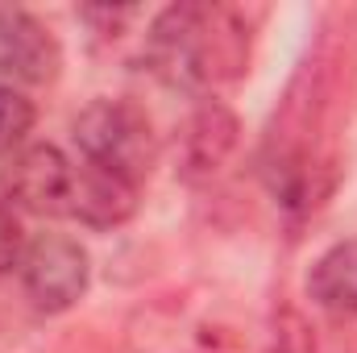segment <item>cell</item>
I'll return each instance as SVG.
<instances>
[{"label":"cell","mask_w":357,"mask_h":353,"mask_svg":"<svg viewBox=\"0 0 357 353\" xmlns=\"http://www.w3.org/2000/svg\"><path fill=\"white\" fill-rule=\"evenodd\" d=\"M142 54L162 84L183 91H212L245 75L250 25L229 4L183 0L154 17Z\"/></svg>","instance_id":"cell-1"},{"label":"cell","mask_w":357,"mask_h":353,"mask_svg":"<svg viewBox=\"0 0 357 353\" xmlns=\"http://www.w3.org/2000/svg\"><path fill=\"white\" fill-rule=\"evenodd\" d=\"M328 96H333V59L320 46L291 80L266 142L270 187L278 204L291 212H312L328 191L320 183V171H333V154L324 150V125L333 104Z\"/></svg>","instance_id":"cell-2"},{"label":"cell","mask_w":357,"mask_h":353,"mask_svg":"<svg viewBox=\"0 0 357 353\" xmlns=\"http://www.w3.org/2000/svg\"><path fill=\"white\" fill-rule=\"evenodd\" d=\"M88 250L63 233H38L21 254V287L33 299V308L46 316L75 308L88 291Z\"/></svg>","instance_id":"cell-4"},{"label":"cell","mask_w":357,"mask_h":353,"mask_svg":"<svg viewBox=\"0 0 357 353\" xmlns=\"http://www.w3.org/2000/svg\"><path fill=\"white\" fill-rule=\"evenodd\" d=\"M75 142H79V154L88 163L116 171L137 187L150 175L154 154H158L154 125H150L146 108H137L133 100H108V96L91 100L75 117Z\"/></svg>","instance_id":"cell-3"},{"label":"cell","mask_w":357,"mask_h":353,"mask_svg":"<svg viewBox=\"0 0 357 353\" xmlns=\"http://www.w3.org/2000/svg\"><path fill=\"white\" fill-rule=\"evenodd\" d=\"M137 212V183H129L116 171H104L96 163H75L71 195H67V216L88 225V229H116Z\"/></svg>","instance_id":"cell-8"},{"label":"cell","mask_w":357,"mask_h":353,"mask_svg":"<svg viewBox=\"0 0 357 353\" xmlns=\"http://www.w3.org/2000/svg\"><path fill=\"white\" fill-rule=\"evenodd\" d=\"M307 295L320 308H328V312L357 316V237L328 246L312 262V270H307Z\"/></svg>","instance_id":"cell-9"},{"label":"cell","mask_w":357,"mask_h":353,"mask_svg":"<svg viewBox=\"0 0 357 353\" xmlns=\"http://www.w3.org/2000/svg\"><path fill=\"white\" fill-rule=\"evenodd\" d=\"M270 353H320L312 320L295 303H278L270 320Z\"/></svg>","instance_id":"cell-10"},{"label":"cell","mask_w":357,"mask_h":353,"mask_svg":"<svg viewBox=\"0 0 357 353\" xmlns=\"http://www.w3.org/2000/svg\"><path fill=\"white\" fill-rule=\"evenodd\" d=\"M21 254H25V233H21V220L13 208L0 204V274L21 266Z\"/></svg>","instance_id":"cell-12"},{"label":"cell","mask_w":357,"mask_h":353,"mask_svg":"<svg viewBox=\"0 0 357 353\" xmlns=\"http://www.w3.org/2000/svg\"><path fill=\"white\" fill-rule=\"evenodd\" d=\"M33 117L38 112H33V100L25 91L0 84V154H13L25 142V133L33 129Z\"/></svg>","instance_id":"cell-11"},{"label":"cell","mask_w":357,"mask_h":353,"mask_svg":"<svg viewBox=\"0 0 357 353\" xmlns=\"http://www.w3.org/2000/svg\"><path fill=\"white\" fill-rule=\"evenodd\" d=\"M63 67L59 38L25 8H0V80L13 84H50Z\"/></svg>","instance_id":"cell-5"},{"label":"cell","mask_w":357,"mask_h":353,"mask_svg":"<svg viewBox=\"0 0 357 353\" xmlns=\"http://www.w3.org/2000/svg\"><path fill=\"white\" fill-rule=\"evenodd\" d=\"M71 175H75V163L59 146L42 142V146H29L17 154V163L4 175V187L13 195V204H21L33 216H67Z\"/></svg>","instance_id":"cell-7"},{"label":"cell","mask_w":357,"mask_h":353,"mask_svg":"<svg viewBox=\"0 0 357 353\" xmlns=\"http://www.w3.org/2000/svg\"><path fill=\"white\" fill-rule=\"evenodd\" d=\"M237 137H241L237 112L216 96L199 100V108L187 117V125L178 133V175L187 183L212 179L237 150Z\"/></svg>","instance_id":"cell-6"}]
</instances>
